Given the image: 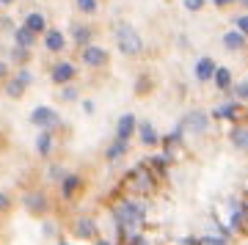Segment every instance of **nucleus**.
Segmentation results:
<instances>
[{
	"instance_id": "f257e3e1",
	"label": "nucleus",
	"mask_w": 248,
	"mask_h": 245,
	"mask_svg": "<svg viewBox=\"0 0 248 245\" xmlns=\"http://www.w3.org/2000/svg\"><path fill=\"white\" fill-rule=\"evenodd\" d=\"M110 215L113 220L122 226V234L130 240V237H138V229L146 220V207L141 201H135L130 196H119L113 204H110Z\"/></svg>"
},
{
	"instance_id": "f03ea898",
	"label": "nucleus",
	"mask_w": 248,
	"mask_h": 245,
	"mask_svg": "<svg viewBox=\"0 0 248 245\" xmlns=\"http://www.w3.org/2000/svg\"><path fill=\"white\" fill-rule=\"evenodd\" d=\"M122 190L133 199V196H152V193L157 190V182H155V174H152L149 168H135L130 174L122 179Z\"/></svg>"
},
{
	"instance_id": "7ed1b4c3",
	"label": "nucleus",
	"mask_w": 248,
	"mask_h": 245,
	"mask_svg": "<svg viewBox=\"0 0 248 245\" xmlns=\"http://www.w3.org/2000/svg\"><path fill=\"white\" fill-rule=\"evenodd\" d=\"M113 33H116V44H119V50H122L124 55L143 53V39L138 36V31H135L130 22H119Z\"/></svg>"
},
{
	"instance_id": "20e7f679",
	"label": "nucleus",
	"mask_w": 248,
	"mask_h": 245,
	"mask_svg": "<svg viewBox=\"0 0 248 245\" xmlns=\"http://www.w3.org/2000/svg\"><path fill=\"white\" fill-rule=\"evenodd\" d=\"M31 122L39 127V130H53V127H58L61 124V116H58V110L55 107H47V105H39L31 110Z\"/></svg>"
},
{
	"instance_id": "39448f33",
	"label": "nucleus",
	"mask_w": 248,
	"mask_h": 245,
	"mask_svg": "<svg viewBox=\"0 0 248 245\" xmlns=\"http://www.w3.org/2000/svg\"><path fill=\"white\" fill-rule=\"evenodd\" d=\"M22 204H25V210L31 215H45L47 212V196L42 190H28L22 196Z\"/></svg>"
},
{
	"instance_id": "423d86ee",
	"label": "nucleus",
	"mask_w": 248,
	"mask_h": 245,
	"mask_svg": "<svg viewBox=\"0 0 248 245\" xmlns=\"http://www.w3.org/2000/svg\"><path fill=\"white\" fill-rule=\"evenodd\" d=\"M182 130H190V132H196V135H204V132L210 130V116L202 113V110L187 113L185 122H182Z\"/></svg>"
},
{
	"instance_id": "0eeeda50",
	"label": "nucleus",
	"mask_w": 248,
	"mask_h": 245,
	"mask_svg": "<svg viewBox=\"0 0 248 245\" xmlns=\"http://www.w3.org/2000/svg\"><path fill=\"white\" fill-rule=\"evenodd\" d=\"M83 63H86V66H91V69L105 66V63H108V50H105V47H97V44L83 47Z\"/></svg>"
},
{
	"instance_id": "6e6552de",
	"label": "nucleus",
	"mask_w": 248,
	"mask_h": 245,
	"mask_svg": "<svg viewBox=\"0 0 248 245\" xmlns=\"http://www.w3.org/2000/svg\"><path fill=\"white\" fill-rule=\"evenodd\" d=\"M75 75H78V69H75V63L72 61H58L53 66V72H50V77H53L55 86H63V83L75 80Z\"/></svg>"
},
{
	"instance_id": "1a4fd4ad",
	"label": "nucleus",
	"mask_w": 248,
	"mask_h": 245,
	"mask_svg": "<svg viewBox=\"0 0 248 245\" xmlns=\"http://www.w3.org/2000/svg\"><path fill=\"white\" fill-rule=\"evenodd\" d=\"M72 231H75V237H80V240H97V223L91 218H78L75 226H72Z\"/></svg>"
},
{
	"instance_id": "9d476101",
	"label": "nucleus",
	"mask_w": 248,
	"mask_h": 245,
	"mask_svg": "<svg viewBox=\"0 0 248 245\" xmlns=\"http://www.w3.org/2000/svg\"><path fill=\"white\" fill-rule=\"evenodd\" d=\"M229 140L237 152H248V124H232Z\"/></svg>"
},
{
	"instance_id": "9b49d317",
	"label": "nucleus",
	"mask_w": 248,
	"mask_h": 245,
	"mask_svg": "<svg viewBox=\"0 0 248 245\" xmlns=\"http://www.w3.org/2000/svg\"><path fill=\"white\" fill-rule=\"evenodd\" d=\"M215 69H218V63L213 58H199L196 61V80L199 83H210L215 77Z\"/></svg>"
},
{
	"instance_id": "f8f14e48",
	"label": "nucleus",
	"mask_w": 248,
	"mask_h": 245,
	"mask_svg": "<svg viewBox=\"0 0 248 245\" xmlns=\"http://www.w3.org/2000/svg\"><path fill=\"white\" fill-rule=\"evenodd\" d=\"M80 187H83V176L80 174H66V179L61 182V196L66 199V201H72V199L78 196Z\"/></svg>"
},
{
	"instance_id": "ddd939ff",
	"label": "nucleus",
	"mask_w": 248,
	"mask_h": 245,
	"mask_svg": "<svg viewBox=\"0 0 248 245\" xmlns=\"http://www.w3.org/2000/svg\"><path fill=\"white\" fill-rule=\"evenodd\" d=\"M138 130V122H135L133 113H124L122 119H119V124H116V138L122 140H130V135Z\"/></svg>"
},
{
	"instance_id": "4468645a",
	"label": "nucleus",
	"mask_w": 248,
	"mask_h": 245,
	"mask_svg": "<svg viewBox=\"0 0 248 245\" xmlns=\"http://www.w3.org/2000/svg\"><path fill=\"white\" fill-rule=\"evenodd\" d=\"M45 47L50 53H61L63 47H66V39H63V33L58 28H47L45 31Z\"/></svg>"
},
{
	"instance_id": "2eb2a0df",
	"label": "nucleus",
	"mask_w": 248,
	"mask_h": 245,
	"mask_svg": "<svg viewBox=\"0 0 248 245\" xmlns=\"http://www.w3.org/2000/svg\"><path fill=\"white\" fill-rule=\"evenodd\" d=\"M130 152V143L127 140H122V138H116L110 146H108V152H105V160L108 163H116V160H122L124 154Z\"/></svg>"
},
{
	"instance_id": "dca6fc26",
	"label": "nucleus",
	"mask_w": 248,
	"mask_h": 245,
	"mask_svg": "<svg viewBox=\"0 0 248 245\" xmlns=\"http://www.w3.org/2000/svg\"><path fill=\"white\" fill-rule=\"evenodd\" d=\"M14 44H17V47H25V50H31V47L36 44V33H33V31H28L25 25L14 28Z\"/></svg>"
},
{
	"instance_id": "f3484780",
	"label": "nucleus",
	"mask_w": 248,
	"mask_h": 245,
	"mask_svg": "<svg viewBox=\"0 0 248 245\" xmlns=\"http://www.w3.org/2000/svg\"><path fill=\"white\" fill-rule=\"evenodd\" d=\"M25 28H28V31H33V33H45V31H47L45 14H39V11H31V14L25 17Z\"/></svg>"
},
{
	"instance_id": "a211bd4d",
	"label": "nucleus",
	"mask_w": 248,
	"mask_h": 245,
	"mask_svg": "<svg viewBox=\"0 0 248 245\" xmlns=\"http://www.w3.org/2000/svg\"><path fill=\"white\" fill-rule=\"evenodd\" d=\"M138 135H141V143H143V146H157V143H160L157 132H155V127H152L149 122L138 124Z\"/></svg>"
},
{
	"instance_id": "6ab92c4d",
	"label": "nucleus",
	"mask_w": 248,
	"mask_h": 245,
	"mask_svg": "<svg viewBox=\"0 0 248 245\" xmlns=\"http://www.w3.org/2000/svg\"><path fill=\"white\" fill-rule=\"evenodd\" d=\"M223 47L226 50H243L246 47V36L240 31H229V33H223Z\"/></svg>"
},
{
	"instance_id": "aec40b11",
	"label": "nucleus",
	"mask_w": 248,
	"mask_h": 245,
	"mask_svg": "<svg viewBox=\"0 0 248 245\" xmlns=\"http://www.w3.org/2000/svg\"><path fill=\"white\" fill-rule=\"evenodd\" d=\"M213 86L221 88V91H229V88H232V72L226 69V66H218V69H215Z\"/></svg>"
},
{
	"instance_id": "412c9836",
	"label": "nucleus",
	"mask_w": 248,
	"mask_h": 245,
	"mask_svg": "<svg viewBox=\"0 0 248 245\" xmlns=\"http://www.w3.org/2000/svg\"><path fill=\"white\" fill-rule=\"evenodd\" d=\"M36 152L42 154V157H47L50 152H53V135L47 130H42L39 135H36Z\"/></svg>"
},
{
	"instance_id": "4be33fe9",
	"label": "nucleus",
	"mask_w": 248,
	"mask_h": 245,
	"mask_svg": "<svg viewBox=\"0 0 248 245\" xmlns=\"http://www.w3.org/2000/svg\"><path fill=\"white\" fill-rule=\"evenodd\" d=\"M72 39L78 47H89L91 42V28L89 25H72Z\"/></svg>"
},
{
	"instance_id": "5701e85b",
	"label": "nucleus",
	"mask_w": 248,
	"mask_h": 245,
	"mask_svg": "<svg viewBox=\"0 0 248 245\" xmlns=\"http://www.w3.org/2000/svg\"><path fill=\"white\" fill-rule=\"evenodd\" d=\"M240 113H243V110H240L237 102H226V105H221L218 110H215V116H218V119H232V122H237Z\"/></svg>"
},
{
	"instance_id": "b1692460",
	"label": "nucleus",
	"mask_w": 248,
	"mask_h": 245,
	"mask_svg": "<svg viewBox=\"0 0 248 245\" xmlns=\"http://www.w3.org/2000/svg\"><path fill=\"white\" fill-rule=\"evenodd\" d=\"M166 163H169V157H152L149 163H146V168L155 171V176H166L169 174V166H166Z\"/></svg>"
},
{
	"instance_id": "393cba45",
	"label": "nucleus",
	"mask_w": 248,
	"mask_h": 245,
	"mask_svg": "<svg viewBox=\"0 0 248 245\" xmlns=\"http://www.w3.org/2000/svg\"><path fill=\"white\" fill-rule=\"evenodd\" d=\"M28 58H31V50H25V47H11V61L17 63V66H22V63H28Z\"/></svg>"
},
{
	"instance_id": "a878e982",
	"label": "nucleus",
	"mask_w": 248,
	"mask_h": 245,
	"mask_svg": "<svg viewBox=\"0 0 248 245\" xmlns=\"http://www.w3.org/2000/svg\"><path fill=\"white\" fill-rule=\"evenodd\" d=\"M6 94H9L11 99H19V96L25 94V86H22V83L14 77V80H9V83H6Z\"/></svg>"
},
{
	"instance_id": "bb28decb",
	"label": "nucleus",
	"mask_w": 248,
	"mask_h": 245,
	"mask_svg": "<svg viewBox=\"0 0 248 245\" xmlns=\"http://www.w3.org/2000/svg\"><path fill=\"white\" fill-rule=\"evenodd\" d=\"M47 176H50L53 182H63V179H66V171H63L61 166H55V163H53V166L47 168Z\"/></svg>"
},
{
	"instance_id": "cd10ccee",
	"label": "nucleus",
	"mask_w": 248,
	"mask_h": 245,
	"mask_svg": "<svg viewBox=\"0 0 248 245\" xmlns=\"http://www.w3.org/2000/svg\"><path fill=\"white\" fill-rule=\"evenodd\" d=\"M75 3H78V9L83 14H94L97 11V0H75Z\"/></svg>"
},
{
	"instance_id": "c85d7f7f",
	"label": "nucleus",
	"mask_w": 248,
	"mask_h": 245,
	"mask_svg": "<svg viewBox=\"0 0 248 245\" xmlns=\"http://www.w3.org/2000/svg\"><path fill=\"white\" fill-rule=\"evenodd\" d=\"M234 28H237L243 36H248V14H243V17H234Z\"/></svg>"
},
{
	"instance_id": "c756f323",
	"label": "nucleus",
	"mask_w": 248,
	"mask_h": 245,
	"mask_svg": "<svg viewBox=\"0 0 248 245\" xmlns=\"http://www.w3.org/2000/svg\"><path fill=\"white\" fill-rule=\"evenodd\" d=\"M202 243L204 245H226V237H213V234H207V237H202Z\"/></svg>"
},
{
	"instance_id": "7c9ffc66",
	"label": "nucleus",
	"mask_w": 248,
	"mask_h": 245,
	"mask_svg": "<svg viewBox=\"0 0 248 245\" xmlns=\"http://www.w3.org/2000/svg\"><path fill=\"white\" fill-rule=\"evenodd\" d=\"M17 80L22 83V86H31V83H33V75H31L28 69H19L17 72Z\"/></svg>"
},
{
	"instance_id": "2f4dec72",
	"label": "nucleus",
	"mask_w": 248,
	"mask_h": 245,
	"mask_svg": "<svg viewBox=\"0 0 248 245\" xmlns=\"http://www.w3.org/2000/svg\"><path fill=\"white\" fill-rule=\"evenodd\" d=\"M234 94H237L240 99H246V102H248V80H243V83L234 88Z\"/></svg>"
},
{
	"instance_id": "473e14b6",
	"label": "nucleus",
	"mask_w": 248,
	"mask_h": 245,
	"mask_svg": "<svg viewBox=\"0 0 248 245\" xmlns=\"http://www.w3.org/2000/svg\"><path fill=\"white\" fill-rule=\"evenodd\" d=\"M185 9L187 11H202L204 9V0H185Z\"/></svg>"
},
{
	"instance_id": "72a5a7b5",
	"label": "nucleus",
	"mask_w": 248,
	"mask_h": 245,
	"mask_svg": "<svg viewBox=\"0 0 248 245\" xmlns=\"http://www.w3.org/2000/svg\"><path fill=\"white\" fill-rule=\"evenodd\" d=\"M240 231L248 237V199L243 201V229H240Z\"/></svg>"
},
{
	"instance_id": "f704fd0d",
	"label": "nucleus",
	"mask_w": 248,
	"mask_h": 245,
	"mask_svg": "<svg viewBox=\"0 0 248 245\" xmlns=\"http://www.w3.org/2000/svg\"><path fill=\"white\" fill-rule=\"evenodd\" d=\"M127 245H149V243H146V237L138 234V237H130V240H127Z\"/></svg>"
},
{
	"instance_id": "c9c22d12",
	"label": "nucleus",
	"mask_w": 248,
	"mask_h": 245,
	"mask_svg": "<svg viewBox=\"0 0 248 245\" xmlns=\"http://www.w3.org/2000/svg\"><path fill=\"white\" fill-rule=\"evenodd\" d=\"M63 99H75V96H78V91H75V88H63Z\"/></svg>"
},
{
	"instance_id": "e433bc0d",
	"label": "nucleus",
	"mask_w": 248,
	"mask_h": 245,
	"mask_svg": "<svg viewBox=\"0 0 248 245\" xmlns=\"http://www.w3.org/2000/svg\"><path fill=\"white\" fill-rule=\"evenodd\" d=\"M6 75H9V63H6V61H0V80L6 77Z\"/></svg>"
},
{
	"instance_id": "4c0bfd02",
	"label": "nucleus",
	"mask_w": 248,
	"mask_h": 245,
	"mask_svg": "<svg viewBox=\"0 0 248 245\" xmlns=\"http://www.w3.org/2000/svg\"><path fill=\"white\" fill-rule=\"evenodd\" d=\"M9 207V199H6V193H0V210H6Z\"/></svg>"
},
{
	"instance_id": "58836bf2",
	"label": "nucleus",
	"mask_w": 248,
	"mask_h": 245,
	"mask_svg": "<svg viewBox=\"0 0 248 245\" xmlns=\"http://www.w3.org/2000/svg\"><path fill=\"white\" fill-rule=\"evenodd\" d=\"M83 110H86V113H94V102H83Z\"/></svg>"
},
{
	"instance_id": "ea45409f",
	"label": "nucleus",
	"mask_w": 248,
	"mask_h": 245,
	"mask_svg": "<svg viewBox=\"0 0 248 245\" xmlns=\"http://www.w3.org/2000/svg\"><path fill=\"white\" fill-rule=\"evenodd\" d=\"M215 6H218V9H223V6H229V3H234V0H213Z\"/></svg>"
},
{
	"instance_id": "a19ab883",
	"label": "nucleus",
	"mask_w": 248,
	"mask_h": 245,
	"mask_svg": "<svg viewBox=\"0 0 248 245\" xmlns=\"http://www.w3.org/2000/svg\"><path fill=\"white\" fill-rule=\"evenodd\" d=\"M97 245H110V240H99V243Z\"/></svg>"
},
{
	"instance_id": "79ce46f5",
	"label": "nucleus",
	"mask_w": 248,
	"mask_h": 245,
	"mask_svg": "<svg viewBox=\"0 0 248 245\" xmlns=\"http://www.w3.org/2000/svg\"><path fill=\"white\" fill-rule=\"evenodd\" d=\"M0 3H3V6H11V3H14V0H0Z\"/></svg>"
},
{
	"instance_id": "37998d69",
	"label": "nucleus",
	"mask_w": 248,
	"mask_h": 245,
	"mask_svg": "<svg viewBox=\"0 0 248 245\" xmlns=\"http://www.w3.org/2000/svg\"><path fill=\"white\" fill-rule=\"evenodd\" d=\"M237 3H243V6H246V9H248V0H237Z\"/></svg>"
},
{
	"instance_id": "c03bdc74",
	"label": "nucleus",
	"mask_w": 248,
	"mask_h": 245,
	"mask_svg": "<svg viewBox=\"0 0 248 245\" xmlns=\"http://www.w3.org/2000/svg\"><path fill=\"white\" fill-rule=\"evenodd\" d=\"M58 245H69V243H58Z\"/></svg>"
}]
</instances>
